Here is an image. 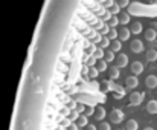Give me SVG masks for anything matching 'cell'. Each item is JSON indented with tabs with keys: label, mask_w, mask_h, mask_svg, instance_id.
<instances>
[{
	"label": "cell",
	"mask_w": 157,
	"mask_h": 130,
	"mask_svg": "<svg viewBox=\"0 0 157 130\" xmlns=\"http://www.w3.org/2000/svg\"><path fill=\"white\" fill-rule=\"evenodd\" d=\"M124 120H125V115H124V112H122L121 109H113V110H111V113H110V121H111L113 124H121Z\"/></svg>",
	"instance_id": "1"
},
{
	"label": "cell",
	"mask_w": 157,
	"mask_h": 130,
	"mask_svg": "<svg viewBox=\"0 0 157 130\" xmlns=\"http://www.w3.org/2000/svg\"><path fill=\"white\" fill-rule=\"evenodd\" d=\"M144 93H140V92H133V93H130V104L131 106H139V104H142V101H144Z\"/></svg>",
	"instance_id": "2"
},
{
	"label": "cell",
	"mask_w": 157,
	"mask_h": 130,
	"mask_svg": "<svg viewBox=\"0 0 157 130\" xmlns=\"http://www.w3.org/2000/svg\"><path fill=\"white\" fill-rule=\"evenodd\" d=\"M130 49H131V52H134V54H140V52L144 51V43L136 38V40H133V41L130 43Z\"/></svg>",
	"instance_id": "3"
},
{
	"label": "cell",
	"mask_w": 157,
	"mask_h": 130,
	"mask_svg": "<svg viewBox=\"0 0 157 130\" xmlns=\"http://www.w3.org/2000/svg\"><path fill=\"white\" fill-rule=\"evenodd\" d=\"M128 65V55H125V54H119L117 57H116V60H114V66L116 67H125V66Z\"/></svg>",
	"instance_id": "4"
},
{
	"label": "cell",
	"mask_w": 157,
	"mask_h": 130,
	"mask_svg": "<svg viewBox=\"0 0 157 130\" xmlns=\"http://www.w3.org/2000/svg\"><path fill=\"white\" fill-rule=\"evenodd\" d=\"M125 84H127V87H130V89H136V87L139 86V78H137L136 75H130V77H127Z\"/></svg>",
	"instance_id": "5"
},
{
	"label": "cell",
	"mask_w": 157,
	"mask_h": 130,
	"mask_svg": "<svg viewBox=\"0 0 157 130\" xmlns=\"http://www.w3.org/2000/svg\"><path fill=\"white\" fill-rule=\"evenodd\" d=\"M142 72H144V65H142L140 61H133V63H131V73H133V75L137 77V75H140Z\"/></svg>",
	"instance_id": "6"
},
{
	"label": "cell",
	"mask_w": 157,
	"mask_h": 130,
	"mask_svg": "<svg viewBox=\"0 0 157 130\" xmlns=\"http://www.w3.org/2000/svg\"><path fill=\"white\" fill-rule=\"evenodd\" d=\"M145 86L148 89H156L157 87V77L156 75H148L145 78Z\"/></svg>",
	"instance_id": "7"
},
{
	"label": "cell",
	"mask_w": 157,
	"mask_h": 130,
	"mask_svg": "<svg viewBox=\"0 0 157 130\" xmlns=\"http://www.w3.org/2000/svg\"><path fill=\"white\" fill-rule=\"evenodd\" d=\"M105 115H107V112H105L104 107H96V109H95V112H93L95 120H96V121H101V123H102V120L105 118Z\"/></svg>",
	"instance_id": "8"
},
{
	"label": "cell",
	"mask_w": 157,
	"mask_h": 130,
	"mask_svg": "<svg viewBox=\"0 0 157 130\" xmlns=\"http://www.w3.org/2000/svg\"><path fill=\"white\" fill-rule=\"evenodd\" d=\"M130 35H131V31H130L128 28H122V29L119 31V38H117V40H121V41H127V40L130 38Z\"/></svg>",
	"instance_id": "9"
},
{
	"label": "cell",
	"mask_w": 157,
	"mask_h": 130,
	"mask_svg": "<svg viewBox=\"0 0 157 130\" xmlns=\"http://www.w3.org/2000/svg\"><path fill=\"white\" fill-rule=\"evenodd\" d=\"M117 17H119V25H128V23H130V20H131L130 12H121Z\"/></svg>",
	"instance_id": "10"
},
{
	"label": "cell",
	"mask_w": 157,
	"mask_h": 130,
	"mask_svg": "<svg viewBox=\"0 0 157 130\" xmlns=\"http://www.w3.org/2000/svg\"><path fill=\"white\" fill-rule=\"evenodd\" d=\"M130 31H131V34H134V35H139V34L144 31V26H142V23H140V22H136V23H133V25H131Z\"/></svg>",
	"instance_id": "11"
},
{
	"label": "cell",
	"mask_w": 157,
	"mask_h": 130,
	"mask_svg": "<svg viewBox=\"0 0 157 130\" xmlns=\"http://www.w3.org/2000/svg\"><path fill=\"white\" fill-rule=\"evenodd\" d=\"M145 38H147L148 41H156V38H157V31H156V29H153V28L147 29V31H145Z\"/></svg>",
	"instance_id": "12"
},
{
	"label": "cell",
	"mask_w": 157,
	"mask_h": 130,
	"mask_svg": "<svg viewBox=\"0 0 157 130\" xmlns=\"http://www.w3.org/2000/svg\"><path fill=\"white\" fill-rule=\"evenodd\" d=\"M147 112L151 113V115H156L157 113V101L156 100L148 101V104H147Z\"/></svg>",
	"instance_id": "13"
},
{
	"label": "cell",
	"mask_w": 157,
	"mask_h": 130,
	"mask_svg": "<svg viewBox=\"0 0 157 130\" xmlns=\"http://www.w3.org/2000/svg\"><path fill=\"white\" fill-rule=\"evenodd\" d=\"M125 130H139V123L136 120H128L125 123Z\"/></svg>",
	"instance_id": "14"
},
{
	"label": "cell",
	"mask_w": 157,
	"mask_h": 130,
	"mask_svg": "<svg viewBox=\"0 0 157 130\" xmlns=\"http://www.w3.org/2000/svg\"><path fill=\"white\" fill-rule=\"evenodd\" d=\"M75 123L78 124V127H79V129H82V127H87V126H89V120H87V116H86V115H79V118H78Z\"/></svg>",
	"instance_id": "15"
},
{
	"label": "cell",
	"mask_w": 157,
	"mask_h": 130,
	"mask_svg": "<svg viewBox=\"0 0 157 130\" xmlns=\"http://www.w3.org/2000/svg\"><path fill=\"white\" fill-rule=\"evenodd\" d=\"M147 61H150V63L157 61V51L156 49H150V51H147Z\"/></svg>",
	"instance_id": "16"
},
{
	"label": "cell",
	"mask_w": 157,
	"mask_h": 130,
	"mask_svg": "<svg viewBox=\"0 0 157 130\" xmlns=\"http://www.w3.org/2000/svg\"><path fill=\"white\" fill-rule=\"evenodd\" d=\"M107 37H108V40H110V41H114V40H117V38H119V31H116L114 28H111V29H110V32L107 34Z\"/></svg>",
	"instance_id": "17"
},
{
	"label": "cell",
	"mask_w": 157,
	"mask_h": 130,
	"mask_svg": "<svg viewBox=\"0 0 157 130\" xmlns=\"http://www.w3.org/2000/svg\"><path fill=\"white\" fill-rule=\"evenodd\" d=\"M104 60H105V61H107V63H113V61L116 60V57H114V52H113L111 49H108V51L105 52Z\"/></svg>",
	"instance_id": "18"
},
{
	"label": "cell",
	"mask_w": 157,
	"mask_h": 130,
	"mask_svg": "<svg viewBox=\"0 0 157 130\" xmlns=\"http://www.w3.org/2000/svg\"><path fill=\"white\" fill-rule=\"evenodd\" d=\"M121 48H122V41H121V40H114V41H111V51H113V52H119Z\"/></svg>",
	"instance_id": "19"
},
{
	"label": "cell",
	"mask_w": 157,
	"mask_h": 130,
	"mask_svg": "<svg viewBox=\"0 0 157 130\" xmlns=\"http://www.w3.org/2000/svg\"><path fill=\"white\" fill-rule=\"evenodd\" d=\"M92 57H95L96 60H102V58L105 57V54H104V51H102L101 48H98V49L93 52V55H92Z\"/></svg>",
	"instance_id": "20"
},
{
	"label": "cell",
	"mask_w": 157,
	"mask_h": 130,
	"mask_svg": "<svg viewBox=\"0 0 157 130\" xmlns=\"http://www.w3.org/2000/svg\"><path fill=\"white\" fill-rule=\"evenodd\" d=\"M96 69H98L99 72L107 70V61H105V60H98V63H96Z\"/></svg>",
	"instance_id": "21"
},
{
	"label": "cell",
	"mask_w": 157,
	"mask_h": 130,
	"mask_svg": "<svg viewBox=\"0 0 157 130\" xmlns=\"http://www.w3.org/2000/svg\"><path fill=\"white\" fill-rule=\"evenodd\" d=\"M119 67H116V66H113L111 69H110V77L113 78V80H116V78H119Z\"/></svg>",
	"instance_id": "22"
},
{
	"label": "cell",
	"mask_w": 157,
	"mask_h": 130,
	"mask_svg": "<svg viewBox=\"0 0 157 130\" xmlns=\"http://www.w3.org/2000/svg\"><path fill=\"white\" fill-rule=\"evenodd\" d=\"M99 75V70L96 69V66H93V67H89V77L90 78H96Z\"/></svg>",
	"instance_id": "23"
},
{
	"label": "cell",
	"mask_w": 157,
	"mask_h": 130,
	"mask_svg": "<svg viewBox=\"0 0 157 130\" xmlns=\"http://www.w3.org/2000/svg\"><path fill=\"white\" fill-rule=\"evenodd\" d=\"M111 43H110V40H108V37H102L101 38V49H105V48H108Z\"/></svg>",
	"instance_id": "24"
},
{
	"label": "cell",
	"mask_w": 157,
	"mask_h": 130,
	"mask_svg": "<svg viewBox=\"0 0 157 130\" xmlns=\"http://www.w3.org/2000/svg\"><path fill=\"white\" fill-rule=\"evenodd\" d=\"M114 3H116L114 0H105V2H101V5H102L104 8H110V9L114 6Z\"/></svg>",
	"instance_id": "25"
},
{
	"label": "cell",
	"mask_w": 157,
	"mask_h": 130,
	"mask_svg": "<svg viewBox=\"0 0 157 130\" xmlns=\"http://www.w3.org/2000/svg\"><path fill=\"white\" fill-rule=\"evenodd\" d=\"M116 3H117V6H119L121 9H122V8H127V6L130 5L128 0H119V2H116Z\"/></svg>",
	"instance_id": "26"
},
{
	"label": "cell",
	"mask_w": 157,
	"mask_h": 130,
	"mask_svg": "<svg viewBox=\"0 0 157 130\" xmlns=\"http://www.w3.org/2000/svg\"><path fill=\"white\" fill-rule=\"evenodd\" d=\"M116 25H119V17H117V15L111 17V20H110V26H111V28H114Z\"/></svg>",
	"instance_id": "27"
},
{
	"label": "cell",
	"mask_w": 157,
	"mask_h": 130,
	"mask_svg": "<svg viewBox=\"0 0 157 130\" xmlns=\"http://www.w3.org/2000/svg\"><path fill=\"white\" fill-rule=\"evenodd\" d=\"M98 130H111V126H110V123H101Z\"/></svg>",
	"instance_id": "28"
},
{
	"label": "cell",
	"mask_w": 157,
	"mask_h": 130,
	"mask_svg": "<svg viewBox=\"0 0 157 130\" xmlns=\"http://www.w3.org/2000/svg\"><path fill=\"white\" fill-rule=\"evenodd\" d=\"M119 11H121V8H119V6H117V3H114V6H113V8H111V9H110V12H113V14H114V15H116V14H121V12H119Z\"/></svg>",
	"instance_id": "29"
},
{
	"label": "cell",
	"mask_w": 157,
	"mask_h": 130,
	"mask_svg": "<svg viewBox=\"0 0 157 130\" xmlns=\"http://www.w3.org/2000/svg\"><path fill=\"white\" fill-rule=\"evenodd\" d=\"M79 127H78V124L76 123H70V126H67L66 127V130H78Z\"/></svg>",
	"instance_id": "30"
},
{
	"label": "cell",
	"mask_w": 157,
	"mask_h": 130,
	"mask_svg": "<svg viewBox=\"0 0 157 130\" xmlns=\"http://www.w3.org/2000/svg\"><path fill=\"white\" fill-rule=\"evenodd\" d=\"M79 116H78V112H72V115H70V120H78Z\"/></svg>",
	"instance_id": "31"
},
{
	"label": "cell",
	"mask_w": 157,
	"mask_h": 130,
	"mask_svg": "<svg viewBox=\"0 0 157 130\" xmlns=\"http://www.w3.org/2000/svg\"><path fill=\"white\" fill-rule=\"evenodd\" d=\"M86 129H87V130H98V127H96V126H93V124H89Z\"/></svg>",
	"instance_id": "32"
},
{
	"label": "cell",
	"mask_w": 157,
	"mask_h": 130,
	"mask_svg": "<svg viewBox=\"0 0 157 130\" xmlns=\"http://www.w3.org/2000/svg\"><path fill=\"white\" fill-rule=\"evenodd\" d=\"M84 110V106H81V104H78V112H82Z\"/></svg>",
	"instance_id": "33"
},
{
	"label": "cell",
	"mask_w": 157,
	"mask_h": 130,
	"mask_svg": "<svg viewBox=\"0 0 157 130\" xmlns=\"http://www.w3.org/2000/svg\"><path fill=\"white\" fill-rule=\"evenodd\" d=\"M144 130H154V129H153V127H145Z\"/></svg>",
	"instance_id": "34"
},
{
	"label": "cell",
	"mask_w": 157,
	"mask_h": 130,
	"mask_svg": "<svg viewBox=\"0 0 157 130\" xmlns=\"http://www.w3.org/2000/svg\"><path fill=\"white\" fill-rule=\"evenodd\" d=\"M156 46H157V40H156Z\"/></svg>",
	"instance_id": "35"
}]
</instances>
